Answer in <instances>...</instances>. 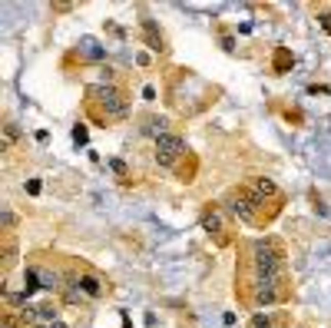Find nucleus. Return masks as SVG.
<instances>
[{"label": "nucleus", "instance_id": "1", "mask_svg": "<svg viewBox=\"0 0 331 328\" xmlns=\"http://www.w3.org/2000/svg\"><path fill=\"white\" fill-rule=\"evenodd\" d=\"M86 116L96 126H109L129 116V100L116 83H90L86 86Z\"/></svg>", "mask_w": 331, "mask_h": 328}, {"label": "nucleus", "instance_id": "2", "mask_svg": "<svg viewBox=\"0 0 331 328\" xmlns=\"http://www.w3.org/2000/svg\"><path fill=\"white\" fill-rule=\"evenodd\" d=\"M186 156V139L179 136V133H166V136L156 139V163L159 166H175V159Z\"/></svg>", "mask_w": 331, "mask_h": 328}, {"label": "nucleus", "instance_id": "3", "mask_svg": "<svg viewBox=\"0 0 331 328\" xmlns=\"http://www.w3.org/2000/svg\"><path fill=\"white\" fill-rule=\"evenodd\" d=\"M249 189L255 192V196L262 199V202H269V206H281V199H285V196H281V189H278L275 183H272L269 176H255V179L249 183Z\"/></svg>", "mask_w": 331, "mask_h": 328}, {"label": "nucleus", "instance_id": "4", "mask_svg": "<svg viewBox=\"0 0 331 328\" xmlns=\"http://www.w3.org/2000/svg\"><path fill=\"white\" fill-rule=\"evenodd\" d=\"M139 30H143V40H146V47H149V50H159V53L166 50L163 30H159V24L152 17H143V20H139Z\"/></svg>", "mask_w": 331, "mask_h": 328}, {"label": "nucleus", "instance_id": "5", "mask_svg": "<svg viewBox=\"0 0 331 328\" xmlns=\"http://www.w3.org/2000/svg\"><path fill=\"white\" fill-rule=\"evenodd\" d=\"M76 282H80L83 292H86V298H103V292H106L103 278L93 275V272H80V275H76Z\"/></svg>", "mask_w": 331, "mask_h": 328}, {"label": "nucleus", "instance_id": "6", "mask_svg": "<svg viewBox=\"0 0 331 328\" xmlns=\"http://www.w3.org/2000/svg\"><path fill=\"white\" fill-rule=\"evenodd\" d=\"M202 229H206L209 235L222 232V229H225V212H222V209H206V212H202Z\"/></svg>", "mask_w": 331, "mask_h": 328}, {"label": "nucleus", "instance_id": "7", "mask_svg": "<svg viewBox=\"0 0 331 328\" xmlns=\"http://www.w3.org/2000/svg\"><path fill=\"white\" fill-rule=\"evenodd\" d=\"M63 302H70V305H80V302H86V292L80 289L76 275H70L67 282H63Z\"/></svg>", "mask_w": 331, "mask_h": 328}, {"label": "nucleus", "instance_id": "8", "mask_svg": "<svg viewBox=\"0 0 331 328\" xmlns=\"http://www.w3.org/2000/svg\"><path fill=\"white\" fill-rule=\"evenodd\" d=\"M169 133V120L166 116H149V120L143 123V136H152V143H156L159 136H166Z\"/></svg>", "mask_w": 331, "mask_h": 328}, {"label": "nucleus", "instance_id": "9", "mask_svg": "<svg viewBox=\"0 0 331 328\" xmlns=\"http://www.w3.org/2000/svg\"><path fill=\"white\" fill-rule=\"evenodd\" d=\"M80 50H83V57H86V60H106V47H100L93 37H83L80 40Z\"/></svg>", "mask_w": 331, "mask_h": 328}, {"label": "nucleus", "instance_id": "10", "mask_svg": "<svg viewBox=\"0 0 331 328\" xmlns=\"http://www.w3.org/2000/svg\"><path fill=\"white\" fill-rule=\"evenodd\" d=\"M20 139V126L13 120H7L4 123V139H0V149H13V143Z\"/></svg>", "mask_w": 331, "mask_h": 328}, {"label": "nucleus", "instance_id": "11", "mask_svg": "<svg viewBox=\"0 0 331 328\" xmlns=\"http://www.w3.org/2000/svg\"><path fill=\"white\" fill-rule=\"evenodd\" d=\"M37 282H40V289H60V275L56 272H50V269H40L37 265Z\"/></svg>", "mask_w": 331, "mask_h": 328}, {"label": "nucleus", "instance_id": "12", "mask_svg": "<svg viewBox=\"0 0 331 328\" xmlns=\"http://www.w3.org/2000/svg\"><path fill=\"white\" fill-rule=\"evenodd\" d=\"M37 289H40V282H37V265H30V269L24 272V295L27 298L37 295Z\"/></svg>", "mask_w": 331, "mask_h": 328}, {"label": "nucleus", "instance_id": "13", "mask_svg": "<svg viewBox=\"0 0 331 328\" xmlns=\"http://www.w3.org/2000/svg\"><path fill=\"white\" fill-rule=\"evenodd\" d=\"M292 63H295V57L285 50V47H278V50H275V73H288Z\"/></svg>", "mask_w": 331, "mask_h": 328}, {"label": "nucleus", "instance_id": "14", "mask_svg": "<svg viewBox=\"0 0 331 328\" xmlns=\"http://www.w3.org/2000/svg\"><path fill=\"white\" fill-rule=\"evenodd\" d=\"M73 143L76 146H86V126H83V123H76V126H73Z\"/></svg>", "mask_w": 331, "mask_h": 328}, {"label": "nucleus", "instance_id": "15", "mask_svg": "<svg viewBox=\"0 0 331 328\" xmlns=\"http://www.w3.org/2000/svg\"><path fill=\"white\" fill-rule=\"evenodd\" d=\"M318 27L331 37V10H325V13H318Z\"/></svg>", "mask_w": 331, "mask_h": 328}, {"label": "nucleus", "instance_id": "16", "mask_svg": "<svg viewBox=\"0 0 331 328\" xmlns=\"http://www.w3.org/2000/svg\"><path fill=\"white\" fill-rule=\"evenodd\" d=\"M249 328H272V322H269V318L262 315V312H258V315L252 318V325H249Z\"/></svg>", "mask_w": 331, "mask_h": 328}, {"label": "nucleus", "instance_id": "17", "mask_svg": "<svg viewBox=\"0 0 331 328\" xmlns=\"http://www.w3.org/2000/svg\"><path fill=\"white\" fill-rule=\"evenodd\" d=\"M113 172H116V176H126V163H123V159H113Z\"/></svg>", "mask_w": 331, "mask_h": 328}, {"label": "nucleus", "instance_id": "18", "mask_svg": "<svg viewBox=\"0 0 331 328\" xmlns=\"http://www.w3.org/2000/svg\"><path fill=\"white\" fill-rule=\"evenodd\" d=\"M27 192H30V196H37V192H40V179H30V183H27Z\"/></svg>", "mask_w": 331, "mask_h": 328}, {"label": "nucleus", "instance_id": "19", "mask_svg": "<svg viewBox=\"0 0 331 328\" xmlns=\"http://www.w3.org/2000/svg\"><path fill=\"white\" fill-rule=\"evenodd\" d=\"M136 63H139V67H149V63H152V60H149V53H139V57H136Z\"/></svg>", "mask_w": 331, "mask_h": 328}, {"label": "nucleus", "instance_id": "20", "mask_svg": "<svg viewBox=\"0 0 331 328\" xmlns=\"http://www.w3.org/2000/svg\"><path fill=\"white\" fill-rule=\"evenodd\" d=\"M143 100H156V86H146L143 90Z\"/></svg>", "mask_w": 331, "mask_h": 328}, {"label": "nucleus", "instance_id": "21", "mask_svg": "<svg viewBox=\"0 0 331 328\" xmlns=\"http://www.w3.org/2000/svg\"><path fill=\"white\" fill-rule=\"evenodd\" d=\"M47 328H67V325H63V322H53V325H47Z\"/></svg>", "mask_w": 331, "mask_h": 328}]
</instances>
